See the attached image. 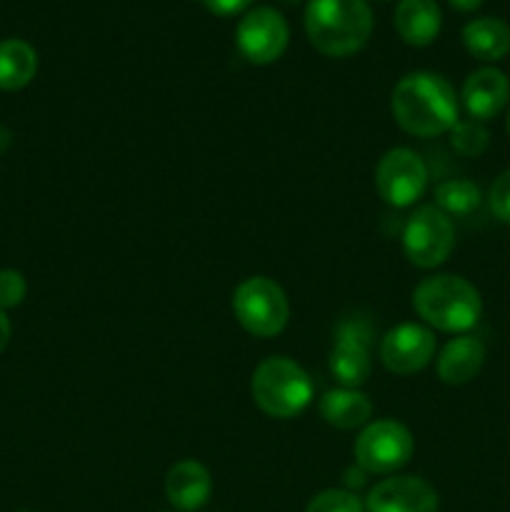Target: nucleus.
I'll use <instances>...</instances> for the list:
<instances>
[{"mask_svg":"<svg viewBox=\"0 0 510 512\" xmlns=\"http://www.w3.org/2000/svg\"><path fill=\"white\" fill-rule=\"evenodd\" d=\"M375 188L393 208H408L423 198L428 188V168L423 158L408 148H393L375 168Z\"/></svg>","mask_w":510,"mask_h":512,"instance_id":"8","label":"nucleus"},{"mask_svg":"<svg viewBox=\"0 0 510 512\" xmlns=\"http://www.w3.org/2000/svg\"><path fill=\"white\" fill-rule=\"evenodd\" d=\"M320 415L333 428L353 430L368 423L373 415V403L358 388L328 390L320 400Z\"/></svg>","mask_w":510,"mask_h":512,"instance_id":"17","label":"nucleus"},{"mask_svg":"<svg viewBox=\"0 0 510 512\" xmlns=\"http://www.w3.org/2000/svg\"><path fill=\"white\" fill-rule=\"evenodd\" d=\"M370 323L360 315L345 318L335 328L330 373L340 388H360L370 378Z\"/></svg>","mask_w":510,"mask_h":512,"instance_id":"10","label":"nucleus"},{"mask_svg":"<svg viewBox=\"0 0 510 512\" xmlns=\"http://www.w3.org/2000/svg\"><path fill=\"white\" fill-rule=\"evenodd\" d=\"M305 512H365V503L353 490H323L308 503Z\"/></svg>","mask_w":510,"mask_h":512,"instance_id":"22","label":"nucleus"},{"mask_svg":"<svg viewBox=\"0 0 510 512\" xmlns=\"http://www.w3.org/2000/svg\"><path fill=\"white\" fill-rule=\"evenodd\" d=\"M433 353V330L418 323L398 325L380 343V360L395 375L420 373L433 360Z\"/></svg>","mask_w":510,"mask_h":512,"instance_id":"11","label":"nucleus"},{"mask_svg":"<svg viewBox=\"0 0 510 512\" xmlns=\"http://www.w3.org/2000/svg\"><path fill=\"white\" fill-rule=\"evenodd\" d=\"M463 45L475 60L495 63L510 53V28L500 18H475L463 28Z\"/></svg>","mask_w":510,"mask_h":512,"instance_id":"18","label":"nucleus"},{"mask_svg":"<svg viewBox=\"0 0 510 512\" xmlns=\"http://www.w3.org/2000/svg\"><path fill=\"white\" fill-rule=\"evenodd\" d=\"M488 205L495 220L510 225V170L500 173L488 190Z\"/></svg>","mask_w":510,"mask_h":512,"instance_id":"24","label":"nucleus"},{"mask_svg":"<svg viewBox=\"0 0 510 512\" xmlns=\"http://www.w3.org/2000/svg\"><path fill=\"white\" fill-rule=\"evenodd\" d=\"M233 313L235 320L255 338H275L288 325L290 305L275 280L255 275L235 288Z\"/></svg>","mask_w":510,"mask_h":512,"instance_id":"5","label":"nucleus"},{"mask_svg":"<svg viewBox=\"0 0 510 512\" xmlns=\"http://www.w3.org/2000/svg\"><path fill=\"white\" fill-rule=\"evenodd\" d=\"M210 13L220 15V18H230V15H238L243 10H248L253 5V0H200Z\"/></svg>","mask_w":510,"mask_h":512,"instance_id":"25","label":"nucleus"},{"mask_svg":"<svg viewBox=\"0 0 510 512\" xmlns=\"http://www.w3.org/2000/svg\"><path fill=\"white\" fill-rule=\"evenodd\" d=\"M25 293H28V283L20 270H0V310L18 308L25 300Z\"/></svg>","mask_w":510,"mask_h":512,"instance_id":"23","label":"nucleus"},{"mask_svg":"<svg viewBox=\"0 0 510 512\" xmlns=\"http://www.w3.org/2000/svg\"><path fill=\"white\" fill-rule=\"evenodd\" d=\"M455 248L453 220L435 205H423L403 228V253L418 268H438Z\"/></svg>","mask_w":510,"mask_h":512,"instance_id":"7","label":"nucleus"},{"mask_svg":"<svg viewBox=\"0 0 510 512\" xmlns=\"http://www.w3.org/2000/svg\"><path fill=\"white\" fill-rule=\"evenodd\" d=\"M490 143V135L485 130L483 123L473 118L458 120L450 130V145L455 148V153H460L463 158H478L485 153Z\"/></svg>","mask_w":510,"mask_h":512,"instance_id":"21","label":"nucleus"},{"mask_svg":"<svg viewBox=\"0 0 510 512\" xmlns=\"http://www.w3.org/2000/svg\"><path fill=\"white\" fill-rule=\"evenodd\" d=\"M413 435L398 420H375L355 440V463L368 475H393L413 458Z\"/></svg>","mask_w":510,"mask_h":512,"instance_id":"6","label":"nucleus"},{"mask_svg":"<svg viewBox=\"0 0 510 512\" xmlns=\"http://www.w3.org/2000/svg\"><path fill=\"white\" fill-rule=\"evenodd\" d=\"M505 128H508V135H510V108H508V118H505Z\"/></svg>","mask_w":510,"mask_h":512,"instance_id":"28","label":"nucleus"},{"mask_svg":"<svg viewBox=\"0 0 510 512\" xmlns=\"http://www.w3.org/2000/svg\"><path fill=\"white\" fill-rule=\"evenodd\" d=\"M463 98L465 110L478 123H488V120L498 118L510 103V80L503 70L498 68H478L470 73L463 83Z\"/></svg>","mask_w":510,"mask_h":512,"instance_id":"13","label":"nucleus"},{"mask_svg":"<svg viewBox=\"0 0 510 512\" xmlns=\"http://www.w3.org/2000/svg\"><path fill=\"white\" fill-rule=\"evenodd\" d=\"M443 25V15L435 0H400L395 8V30L413 48L433 43Z\"/></svg>","mask_w":510,"mask_h":512,"instance_id":"16","label":"nucleus"},{"mask_svg":"<svg viewBox=\"0 0 510 512\" xmlns=\"http://www.w3.org/2000/svg\"><path fill=\"white\" fill-rule=\"evenodd\" d=\"M480 203H483V193L473 180L453 178L435 188V208L443 210L448 218H465L475 213Z\"/></svg>","mask_w":510,"mask_h":512,"instance_id":"20","label":"nucleus"},{"mask_svg":"<svg viewBox=\"0 0 510 512\" xmlns=\"http://www.w3.org/2000/svg\"><path fill=\"white\" fill-rule=\"evenodd\" d=\"M413 308L430 328L468 333L483 315V298L478 288L460 275H433L415 288Z\"/></svg>","mask_w":510,"mask_h":512,"instance_id":"3","label":"nucleus"},{"mask_svg":"<svg viewBox=\"0 0 510 512\" xmlns=\"http://www.w3.org/2000/svg\"><path fill=\"white\" fill-rule=\"evenodd\" d=\"M38 73V53L20 38L0 40V90L25 88Z\"/></svg>","mask_w":510,"mask_h":512,"instance_id":"19","label":"nucleus"},{"mask_svg":"<svg viewBox=\"0 0 510 512\" xmlns=\"http://www.w3.org/2000/svg\"><path fill=\"white\" fill-rule=\"evenodd\" d=\"M250 393L265 415L290 420L303 413L313 400V380L298 363L278 355V358L263 360L255 368Z\"/></svg>","mask_w":510,"mask_h":512,"instance_id":"4","label":"nucleus"},{"mask_svg":"<svg viewBox=\"0 0 510 512\" xmlns=\"http://www.w3.org/2000/svg\"><path fill=\"white\" fill-rule=\"evenodd\" d=\"M365 512H438V493L423 478L395 475L370 490Z\"/></svg>","mask_w":510,"mask_h":512,"instance_id":"12","label":"nucleus"},{"mask_svg":"<svg viewBox=\"0 0 510 512\" xmlns=\"http://www.w3.org/2000/svg\"><path fill=\"white\" fill-rule=\"evenodd\" d=\"M448 3L455 10H460V13H473V10H478L483 5V0H448Z\"/></svg>","mask_w":510,"mask_h":512,"instance_id":"27","label":"nucleus"},{"mask_svg":"<svg viewBox=\"0 0 510 512\" xmlns=\"http://www.w3.org/2000/svg\"><path fill=\"white\" fill-rule=\"evenodd\" d=\"M485 365V345L475 335H458L438 355V378L448 385H465L478 378Z\"/></svg>","mask_w":510,"mask_h":512,"instance_id":"15","label":"nucleus"},{"mask_svg":"<svg viewBox=\"0 0 510 512\" xmlns=\"http://www.w3.org/2000/svg\"><path fill=\"white\" fill-rule=\"evenodd\" d=\"M213 493V478L208 468L195 460H180L165 475V495L178 512H195L203 508Z\"/></svg>","mask_w":510,"mask_h":512,"instance_id":"14","label":"nucleus"},{"mask_svg":"<svg viewBox=\"0 0 510 512\" xmlns=\"http://www.w3.org/2000/svg\"><path fill=\"white\" fill-rule=\"evenodd\" d=\"M288 3H295V0H288Z\"/></svg>","mask_w":510,"mask_h":512,"instance_id":"29","label":"nucleus"},{"mask_svg":"<svg viewBox=\"0 0 510 512\" xmlns=\"http://www.w3.org/2000/svg\"><path fill=\"white\" fill-rule=\"evenodd\" d=\"M10 333H13V328H10L8 315H5V310H0V353H3V350L8 348Z\"/></svg>","mask_w":510,"mask_h":512,"instance_id":"26","label":"nucleus"},{"mask_svg":"<svg viewBox=\"0 0 510 512\" xmlns=\"http://www.w3.org/2000/svg\"><path fill=\"white\" fill-rule=\"evenodd\" d=\"M305 33L315 50L328 58H348L368 43L373 10L365 0H310Z\"/></svg>","mask_w":510,"mask_h":512,"instance_id":"2","label":"nucleus"},{"mask_svg":"<svg viewBox=\"0 0 510 512\" xmlns=\"http://www.w3.org/2000/svg\"><path fill=\"white\" fill-rule=\"evenodd\" d=\"M393 118L405 133L418 138H438L458 123V98L443 75L418 70L398 80L390 98Z\"/></svg>","mask_w":510,"mask_h":512,"instance_id":"1","label":"nucleus"},{"mask_svg":"<svg viewBox=\"0 0 510 512\" xmlns=\"http://www.w3.org/2000/svg\"><path fill=\"white\" fill-rule=\"evenodd\" d=\"M288 40V23L278 10L268 5L248 10L235 28V45L240 55L253 65L275 63L288 48Z\"/></svg>","mask_w":510,"mask_h":512,"instance_id":"9","label":"nucleus"}]
</instances>
